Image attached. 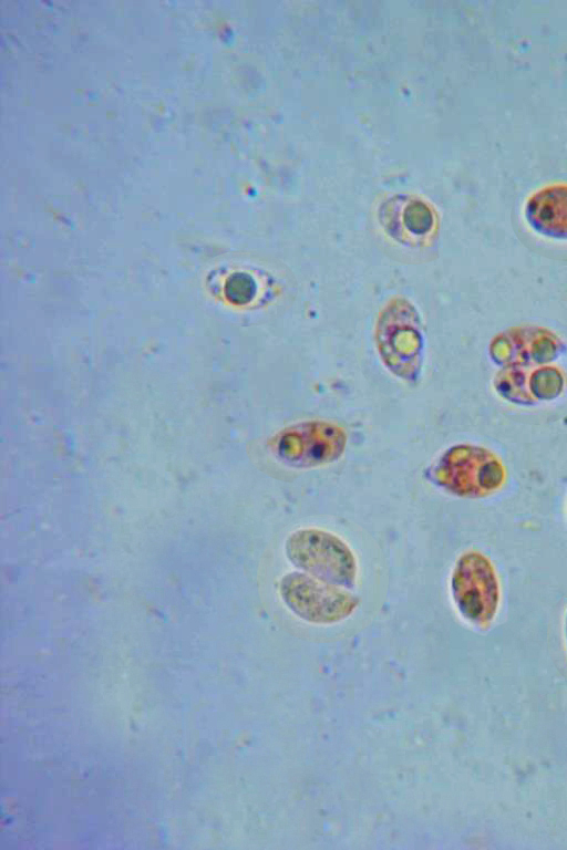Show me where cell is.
Listing matches in <instances>:
<instances>
[{
  "label": "cell",
  "instance_id": "6",
  "mask_svg": "<svg viewBox=\"0 0 567 850\" xmlns=\"http://www.w3.org/2000/svg\"><path fill=\"white\" fill-rule=\"evenodd\" d=\"M347 433L327 421H305L279 431L269 442L275 459L280 464L309 469L337 462L344 453Z\"/></svg>",
  "mask_w": 567,
  "mask_h": 850
},
{
  "label": "cell",
  "instance_id": "7",
  "mask_svg": "<svg viewBox=\"0 0 567 850\" xmlns=\"http://www.w3.org/2000/svg\"><path fill=\"white\" fill-rule=\"evenodd\" d=\"M279 593L292 613L316 624L340 622L351 615L359 603L349 590L301 571L286 573L279 582Z\"/></svg>",
  "mask_w": 567,
  "mask_h": 850
},
{
  "label": "cell",
  "instance_id": "4",
  "mask_svg": "<svg viewBox=\"0 0 567 850\" xmlns=\"http://www.w3.org/2000/svg\"><path fill=\"white\" fill-rule=\"evenodd\" d=\"M287 559L301 572L350 590L358 579V561L339 536L320 528L292 531L285 543Z\"/></svg>",
  "mask_w": 567,
  "mask_h": 850
},
{
  "label": "cell",
  "instance_id": "9",
  "mask_svg": "<svg viewBox=\"0 0 567 850\" xmlns=\"http://www.w3.org/2000/svg\"><path fill=\"white\" fill-rule=\"evenodd\" d=\"M402 224L414 236H423L431 231L434 218L430 208L421 203L410 204L402 215Z\"/></svg>",
  "mask_w": 567,
  "mask_h": 850
},
{
  "label": "cell",
  "instance_id": "2",
  "mask_svg": "<svg viewBox=\"0 0 567 850\" xmlns=\"http://www.w3.org/2000/svg\"><path fill=\"white\" fill-rule=\"evenodd\" d=\"M426 477L450 495L476 499L503 488L506 467L489 448L465 443L444 450L429 467Z\"/></svg>",
  "mask_w": 567,
  "mask_h": 850
},
{
  "label": "cell",
  "instance_id": "3",
  "mask_svg": "<svg viewBox=\"0 0 567 850\" xmlns=\"http://www.w3.org/2000/svg\"><path fill=\"white\" fill-rule=\"evenodd\" d=\"M375 343L386 369L410 384L419 381L424 356L421 315L408 299L396 297L381 310Z\"/></svg>",
  "mask_w": 567,
  "mask_h": 850
},
{
  "label": "cell",
  "instance_id": "8",
  "mask_svg": "<svg viewBox=\"0 0 567 850\" xmlns=\"http://www.w3.org/2000/svg\"><path fill=\"white\" fill-rule=\"evenodd\" d=\"M528 226L537 234L567 240V183L543 186L530 194L524 206Z\"/></svg>",
  "mask_w": 567,
  "mask_h": 850
},
{
  "label": "cell",
  "instance_id": "10",
  "mask_svg": "<svg viewBox=\"0 0 567 850\" xmlns=\"http://www.w3.org/2000/svg\"><path fill=\"white\" fill-rule=\"evenodd\" d=\"M564 636H565V644H566V649H567V610H566L565 619H564Z\"/></svg>",
  "mask_w": 567,
  "mask_h": 850
},
{
  "label": "cell",
  "instance_id": "5",
  "mask_svg": "<svg viewBox=\"0 0 567 850\" xmlns=\"http://www.w3.org/2000/svg\"><path fill=\"white\" fill-rule=\"evenodd\" d=\"M450 589L460 615L476 628H486L495 619L502 599L497 570L478 550H467L455 561Z\"/></svg>",
  "mask_w": 567,
  "mask_h": 850
},
{
  "label": "cell",
  "instance_id": "1",
  "mask_svg": "<svg viewBox=\"0 0 567 850\" xmlns=\"http://www.w3.org/2000/svg\"><path fill=\"white\" fill-rule=\"evenodd\" d=\"M566 350L563 340L545 328H513L495 338L491 355L502 370L495 388L506 401L532 406L558 398L566 382L554 364Z\"/></svg>",
  "mask_w": 567,
  "mask_h": 850
}]
</instances>
